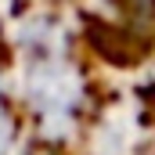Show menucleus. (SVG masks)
Returning <instances> with one entry per match:
<instances>
[{
	"mask_svg": "<svg viewBox=\"0 0 155 155\" xmlns=\"http://www.w3.org/2000/svg\"><path fill=\"white\" fill-rule=\"evenodd\" d=\"M25 123L47 155H72L105 90L72 4L33 0L0 36Z\"/></svg>",
	"mask_w": 155,
	"mask_h": 155,
	"instance_id": "f257e3e1",
	"label": "nucleus"
},
{
	"mask_svg": "<svg viewBox=\"0 0 155 155\" xmlns=\"http://www.w3.org/2000/svg\"><path fill=\"white\" fill-rule=\"evenodd\" d=\"M29 4H33V0H0V36H4V29L22 15Z\"/></svg>",
	"mask_w": 155,
	"mask_h": 155,
	"instance_id": "7ed1b4c3",
	"label": "nucleus"
},
{
	"mask_svg": "<svg viewBox=\"0 0 155 155\" xmlns=\"http://www.w3.org/2000/svg\"><path fill=\"white\" fill-rule=\"evenodd\" d=\"M36 137L25 123V112L18 105L15 83H11V69L7 58L0 54V155H36Z\"/></svg>",
	"mask_w": 155,
	"mask_h": 155,
	"instance_id": "f03ea898",
	"label": "nucleus"
}]
</instances>
